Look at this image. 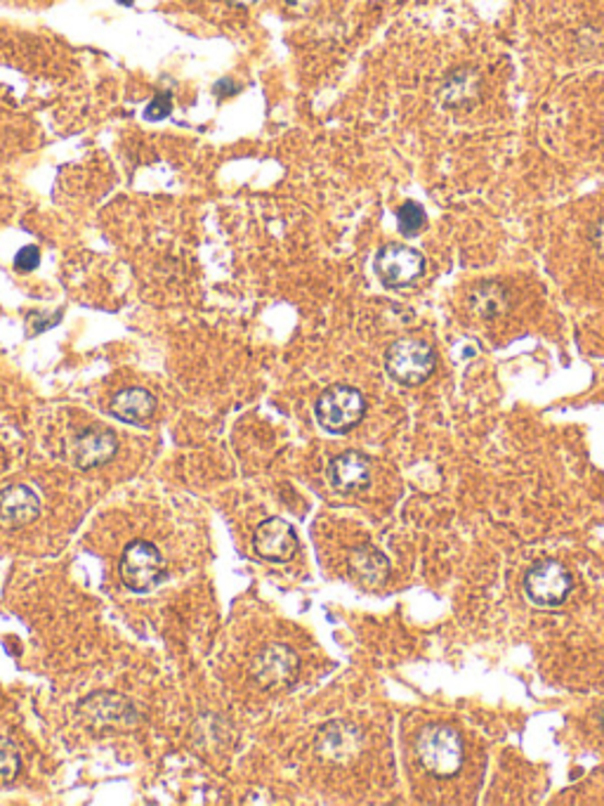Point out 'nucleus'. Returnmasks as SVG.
Listing matches in <instances>:
<instances>
[{
  "mask_svg": "<svg viewBox=\"0 0 604 806\" xmlns=\"http://www.w3.org/2000/svg\"><path fill=\"white\" fill-rule=\"evenodd\" d=\"M416 757L437 779H453L463 769V738L446 724H428L416 738Z\"/></svg>",
  "mask_w": 604,
  "mask_h": 806,
  "instance_id": "obj_1",
  "label": "nucleus"
},
{
  "mask_svg": "<svg viewBox=\"0 0 604 806\" xmlns=\"http://www.w3.org/2000/svg\"><path fill=\"white\" fill-rule=\"evenodd\" d=\"M76 714L85 728L97 730H132L142 724V714L130 698L114 691H97L83 698Z\"/></svg>",
  "mask_w": 604,
  "mask_h": 806,
  "instance_id": "obj_2",
  "label": "nucleus"
},
{
  "mask_svg": "<svg viewBox=\"0 0 604 806\" xmlns=\"http://www.w3.org/2000/svg\"><path fill=\"white\" fill-rule=\"evenodd\" d=\"M364 412H367L364 395H361L355 385L345 383L326 388V391L316 398L314 405V416L320 426L328 433H338V436L359 426V422L364 419Z\"/></svg>",
  "mask_w": 604,
  "mask_h": 806,
  "instance_id": "obj_3",
  "label": "nucleus"
},
{
  "mask_svg": "<svg viewBox=\"0 0 604 806\" xmlns=\"http://www.w3.org/2000/svg\"><path fill=\"white\" fill-rule=\"evenodd\" d=\"M118 575L120 582H124V587H128L130 591L147 594L159 587V582L163 579L165 561L156 544H151L147 540H132L124 549V554H120Z\"/></svg>",
  "mask_w": 604,
  "mask_h": 806,
  "instance_id": "obj_4",
  "label": "nucleus"
},
{
  "mask_svg": "<svg viewBox=\"0 0 604 806\" xmlns=\"http://www.w3.org/2000/svg\"><path fill=\"white\" fill-rule=\"evenodd\" d=\"M437 357L430 343L418 338H399L385 353L387 375L402 385H420L434 371Z\"/></svg>",
  "mask_w": 604,
  "mask_h": 806,
  "instance_id": "obj_5",
  "label": "nucleus"
},
{
  "mask_svg": "<svg viewBox=\"0 0 604 806\" xmlns=\"http://www.w3.org/2000/svg\"><path fill=\"white\" fill-rule=\"evenodd\" d=\"M300 660L293 648L283 644L263 646L251 660V679L267 693H281L291 689L298 679Z\"/></svg>",
  "mask_w": 604,
  "mask_h": 806,
  "instance_id": "obj_6",
  "label": "nucleus"
},
{
  "mask_svg": "<svg viewBox=\"0 0 604 806\" xmlns=\"http://www.w3.org/2000/svg\"><path fill=\"white\" fill-rule=\"evenodd\" d=\"M364 730L357 724L336 719L324 724L314 736V752L320 755L326 764H352V761L364 752Z\"/></svg>",
  "mask_w": 604,
  "mask_h": 806,
  "instance_id": "obj_7",
  "label": "nucleus"
},
{
  "mask_svg": "<svg viewBox=\"0 0 604 806\" xmlns=\"http://www.w3.org/2000/svg\"><path fill=\"white\" fill-rule=\"evenodd\" d=\"M571 587V575L557 561H541L524 577L526 599L538 608H560L569 599Z\"/></svg>",
  "mask_w": 604,
  "mask_h": 806,
  "instance_id": "obj_8",
  "label": "nucleus"
},
{
  "mask_svg": "<svg viewBox=\"0 0 604 806\" xmlns=\"http://www.w3.org/2000/svg\"><path fill=\"white\" fill-rule=\"evenodd\" d=\"M375 275L390 289H404L411 287L420 275L426 273V258L422 253L402 246V244H387L375 256Z\"/></svg>",
  "mask_w": 604,
  "mask_h": 806,
  "instance_id": "obj_9",
  "label": "nucleus"
},
{
  "mask_svg": "<svg viewBox=\"0 0 604 806\" xmlns=\"http://www.w3.org/2000/svg\"><path fill=\"white\" fill-rule=\"evenodd\" d=\"M118 452V438L114 430L104 426H90L81 433H76V438L69 445V457L79 469H100L116 457Z\"/></svg>",
  "mask_w": 604,
  "mask_h": 806,
  "instance_id": "obj_10",
  "label": "nucleus"
},
{
  "mask_svg": "<svg viewBox=\"0 0 604 806\" xmlns=\"http://www.w3.org/2000/svg\"><path fill=\"white\" fill-rule=\"evenodd\" d=\"M255 554L271 563H286L295 556L298 534L289 520L267 518L263 520L253 534Z\"/></svg>",
  "mask_w": 604,
  "mask_h": 806,
  "instance_id": "obj_11",
  "label": "nucleus"
},
{
  "mask_svg": "<svg viewBox=\"0 0 604 806\" xmlns=\"http://www.w3.org/2000/svg\"><path fill=\"white\" fill-rule=\"evenodd\" d=\"M40 516V499L32 487L10 485L0 492V528L20 530Z\"/></svg>",
  "mask_w": 604,
  "mask_h": 806,
  "instance_id": "obj_12",
  "label": "nucleus"
},
{
  "mask_svg": "<svg viewBox=\"0 0 604 806\" xmlns=\"http://www.w3.org/2000/svg\"><path fill=\"white\" fill-rule=\"evenodd\" d=\"M328 483L345 495H357L371 485V461L361 452H342L328 464Z\"/></svg>",
  "mask_w": 604,
  "mask_h": 806,
  "instance_id": "obj_13",
  "label": "nucleus"
},
{
  "mask_svg": "<svg viewBox=\"0 0 604 806\" xmlns=\"http://www.w3.org/2000/svg\"><path fill=\"white\" fill-rule=\"evenodd\" d=\"M154 412H156V398L144 391V388H126V391L116 393L109 402V414L114 419L132 426L147 424L151 416H154Z\"/></svg>",
  "mask_w": 604,
  "mask_h": 806,
  "instance_id": "obj_14",
  "label": "nucleus"
},
{
  "mask_svg": "<svg viewBox=\"0 0 604 806\" xmlns=\"http://www.w3.org/2000/svg\"><path fill=\"white\" fill-rule=\"evenodd\" d=\"M350 571L359 585L381 587L390 575V561L373 546H357L350 554Z\"/></svg>",
  "mask_w": 604,
  "mask_h": 806,
  "instance_id": "obj_15",
  "label": "nucleus"
},
{
  "mask_svg": "<svg viewBox=\"0 0 604 806\" xmlns=\"http://www.w3.org/2000/svg\"><path fill=\"white\" fill-rule=\"evenodd\" d=\"M479 97V81L473 71H456L444 83L442 100L451 110H471Z\"/></svg>",
  "mask_w": 604,
  "mask_h": 806,
  "instance_id": "obj_16",
  "label": "nucleus"
},
{
  "mask_svg": "<svg viewBox=\"0 0 604 806\" xmlns=\"http://www.w3.org/2000/svg\"><path fill=\"white\" fill-rule=\"evenodd\" d=\"M471 310L481 320H493L508 310V293L498 285H479L471 291Z\"/></svg>",
  "mask_w": 604,
  "mask_h": 806,
  "instance_id": "obj_17",
  "label": "nucleus"
},
{
  "mask_svg": "<svg viewBox=\"0 0 604 806\" xmlns=\"http://www.w3.org/2000/svg\"><path fill=\"white\" fill-rule=\"evenodd\" d=\"M20 769H22V759H20L18 748H14V742L0 736V787L10 785L14 779H18Z\"/></svg>",
  "mask_w": 604,
  "mask_h": 806,
  "instance_id": "obj_18",
  "label": "nucleus"
},
{
  "mask_svg": "<svg viewBox=\"0 0 604 806\" xmlns=\"http://www.w3.org/2000/svg\"><path fill=\"white\" fill-rule=\"evenodd\" d=\"M397 222H399V232L404 237H416L422 228H426V211H422L420 204L406 202L399 206Z\"/></svg>",
  "mask_w": 604,
  "mask_h": 806,
  "instance_id": "obj_19",
  "label": "nucleus"
},
{
  "mask_svg": "<svg viewBox=\"0 0 604 806\" xmlns=\"http://www.w3.org/2000/svg\"><path fill=\"white\" fill-rule=\"evenodd\" d=\"M171 112H173L171 93H163L149 102V107L144 110V118H149V122H161V118H169Z\"/></svg>",
  "mask_w": 604,
  "mask_h": 806,
  "instance_id": "obj_20",
  "label": "nucleus"
},
{
  "mask_svg": "<svg viewBox=\"0 0 604 806\" xmlns=\"http://www.w3.org/2000/svg\"><path fill=\"white\" fill-rule=\"evenodd\" d=\"M40 265V251L36 246H24L14 256V270L18 273H34Z\"/></svg>",
  "mask_w": 604,
  "mask_h": 806,
  "instance_id": "obj_21",
  "label": "nucleus"
},
{
  "mask_svg": "<svg viewBox=\"0 0 604 806\" xmlns=\"http://www.w3.org/2000/svg\"><path fill=\"white\" fill-rule=\"evenodd\" d=\"M236 93V85L230 81V79H224V81H220L218 85H216V95L218 97H230V95H234Z\"/></svg>",
  "mask_w": 604,
  "mask_h": 806,
  "instance_id": "obj_22",
  "label": "nucleus"
},
{
  "mask_svg": "<svg viewBox=\"0 0 604 806\" xmlns=\"http://www.w3.org/2000/svg\"><path fill=\"white\" fill-rule=\"evenodd\" d=\"M593 244H595V249L602 253V256H604V220H600L597 222V226H595V230H593Z\"/></svg>",
  "mask_w": 604,
  "mask_h": 806,
  "instance_id": "obj_23",
  "label": "nucleus"
},
{
  "mask_svg": "<svg viewBox=\"0 0 604 806\" xmlns=\"http://www.w3.org/2000/svg\"><path fill=\"white\" fill-rule=\"evenodd\" d=\"M226 3L239 5V8H248V5H253V3H258V0H226Z\"/></svg>",
  "mask_w": 604,
  "mask_h": 806,
  "instance_id": "obj_24",
  "label": "nucleus"
}]
</instances>
